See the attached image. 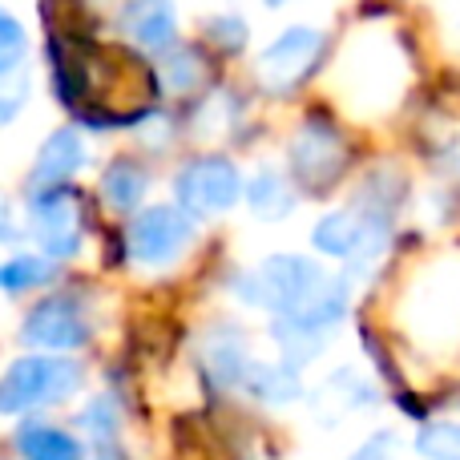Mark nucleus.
Returning a JSON list of instances; mask_svg holds the SVG:
<instances>
[{"mask_svg":"<svg viewBox=\"0 0 460 460\" xmlns=\"http://www.w3.org/2000/svg\"><path fill=\"white\" fill-rule=\"evenodd\" d=\"M238 299L262 307L279 323H295L307 332H332L348 315V279L327 275L319 262L303 254H270L234 283Z\"/></svg>","mask_w":460,"mask_h":460,"instance_id":"f257e3e1","label":"nucleus"},{"mask_svg":"<svg viewBox=\"0 0 460 460\" xmlns=\"http://www.w3.org/2000/svg\"><path fill=\"white\" fill-rule=\"evenodd\" d=\"M400 194L404 186L388 174H376L372 182H364L351 207H340L332 215H323L311 230V243L319 254L348 262L356 270H367L372 262L384 259V251L392 246V218H396Z\"/></svg>","mask_w":460,"mask_h":460,"instance_id":"f03ea898","label":"nucleus"},{"mask_svg":"<svg viewBox=\"0 0 460 460\" xmlns=\"http://www.w3.org/2000/svg\"><path fill=\"white\" fill-rule=\"evenodd\" d=\"M81 364L61 356H24L0 376V416H21L32 408L61 404L81 388Z\"/></svg>","mask_w":460,"mask_h":460,"instance_id":"7ed1b4c3","label":"nucleus"},{"mask_svg":"<svg viewBox=\"0 0 460 460\" xmlns=\"http://www.w3.org/2000/svg\"><path fill=\"white\" fill-rule=\"evenodd\" d=\"M291 174L307 194H327L351 166V146L343 129L327 118H307L291 137Z\"/></svg>","mask_w":460,"mask_h":460,"instance_id":"20e7f679","label":"nucleus"},{"mask_svg":"<svg viewBox=\"0 0 460 460\" xmlns=\"http://www.w3.org/2000/svg\"><path fill=\"white\" fill-rule=\"evenodd\" d=\"M327 53V32L315 29V24H291L283 29L267 49L259 53V65H254V77L267 93L287 97L319 69Z\"/></svg>","mask_w":460,"mask_h":460,"instance_id":"39448f33","label":"nucleus"},{"mask_svg":"<svg viewBox=\"0 0 460 460\" xmlns=\"http://www.w3.org/2000/svg\"><path fill=\"white\" fill-rule=\"evenodd\" d=\"M194 243V215L182 207H150L129 223V259L146 270H162Z\"/></svg>","mask_w":460,"mask_h":460,"instance_id":"423d86ee","label":"nucleus"},{"mask_svg":"<svg viewBox=\"0 0 460 460\" xmlns=\"http://www.w3.org/2000/svg\"><path fill=\"white\" fill-rule=\"evenodd\" d=\"M174 190H178V207L190 210V215H223L243 199V174L234 170L230 158L210 154V158L186 162Z\"/></svg>","mask_w":460,"mask_h":460,"instance_id":"0eeeda50","label":"nucleus"},{"mask_svg":"<svg viewBox=\"0 0 460 460\" xmlns=\"http://www.w3.org/2000/svg\"><path fill=\"white\" fill-rule=\"evenodd\" d=\"M32 230H37L40 246L53 259H69L81 246V202L73 190L57 186V190L32 194Z\"/></svg>","mask_w":460,"mask_h":460,"instance_id":"6e6552de","label":"nucleus"},{"mask_svg":"<svg viewBox=\"0 0 460 460\" xmlns=\"http://www.w3.org/2000/svg\"><path fill=\"white\" fill-rule=\"evenodd\" d=\"M21 340L45 351H73L89 340V323L73 299H45L24 315Z\"/></svg>","mask_w":460,"mask_h":460,"instance_id":"1a4fd4ad","label":"nucleus"},{"mask_svg":"<svg viewBox=\"0 0 460 460\" xmlns=\"http://www.w3.org/2000/svg\"><path fill=\"white\" fill-rule=\"evenodd\" d=\"M348 69L359 73V89H372L367 97H384L396 102L400 85H404V57H400L392 37H359L356 53L348 57Z\"/></svg>","mask_w":460,"mask_h":460,"instance_id":"9d476101","label":"nucleus"},{"mask_svg":"<svg viewBox=\"0 0 460 460\" xmlns=\"http://www.w3.org/2000/svg\"><path fill=\"white\" fill-rule=\"evenodd\" d=\"M81 162H85V146H81L77 129H57V134H49L37 162H32V174H29L32 194L65 186L81 170Z\"/></svg>","mask_w":460,"mask_h":460,"instance_id":"9b49d317","label":"nucleus"},{"mask_svg":"<svg viewBox=\"0 0 460 460\" xmlns=\"http://www.w3.org/2000/svg\"><path fill=\"white\" fill-rule=\"evenodd\" d=\"M121 32L134 45L146 49H170L178 37V16L170 0H129L121 8Z\"/></svg>","mask_w":460,"mask_h":460,"instance_id":"f8f14e48","label":"nucleus"},{"mask_svg":"<svg viewBox=\"0 0 460 460\" xmlns=\"http://www.w3.org/2000/svg\"><path fill=\"white\" fill-rule=\"evenodd\" d=\"M311 404H315V416H323L327 424H335V420H343V416L359 412V408H372L376 392H372V384H367L364 376L335 372V376H327V384L315 392Z\"/></svg>","mask_w":460,"mask_h":460,"instance_id":"ddd939ff","label":"nucleus"},{"mask_svg":"<svg viewBox=\"0 0 460 460\" xmlns=\"http://www.w3.org/2000/svg\"><path fill=\"white\" fill-rule=\"evenodd\" d=\"M202 364L215 376V384H223V388H243V376H246V367H251V351H246L243 332L223 327L218 335H210L207 351H202Z\"/></svg>","mask_w":460,"mask_h":460,"instance_id":"4468645a","label":"nucleus"},{"mask_svg":"<svg viewBox=\"0 0 460 460\" xmlns=\"http://www.w3.org/2000/svg\"><path fill=\"white\" fill-rule=\"evenodd\" d=\"M16 453L24 460H85V448L73 432L53 424H21L16 429Z\"/></svg>","mask_w":460,"mask_h":460,"instance_id":"2eb2a0df","label":"nucleus"},{"mask_svg":"<svg viewBox=\"0 0 460 460\" xmlns=\"http://www.w3.org/2000/svg\"><path fill=\"white\" fill-rule=\"evenodd\" d=\"M243 388L251 396L267 400V404H291V400H299L303 384L291 364H254L251 359V367L243 376Z\"/></svg>","mask_w":460,"mask_h":460,"instance_id":"dca6fc26","label":"nucleus"},{"mask_svg":"<svg viewBox=\"0 0 460 460\" xmlns=\"http://www.w3.org/2000/svg\"><path fill=\"white\" fill-rule=\"evenodd\" d=\"M246 202H251V210L259 218H287L295 207V194L279 170H259L251 178V186H246Z\"/></svg>","mask_w":460,"mask_h":460,"instance_id":"f3484780","label":"nucleus"},{"mask_svg":"<svg viewBox=\"0 0 460 460\" xmlns=\"http://www.w3.org/2000/svg\"><path fill=\"white\" fill-rule=\"evenodd\" d=\"M102 194H105V202H110L113 210H134L137 202H142V194H146V174H142V166H134V162H113L110 170H105V178H102Z\"/></svg>","mask_w":460,"mask_h":460,"instance_id":"a211bd4d","label":"nucleus"},{"mask_svg":"<svg viewBox=\"0 0 460 460\" xmlns=\"http://www.w3.org/2000/svg\"><path fill=\"white\" fill-rule=\"evenodd\" d=\"M53 279V262L40 254H16V259L0 262V291H32Z\"/></svg>","mask_w":460,"mask_h":460,"instance_id":"6ab92c4d","label":"nucleus"},{"mask_svg":"<svg viewBox=\"0 0 460 460\" xmlns=\"http://www.w3.org/2000/svg\"><path fill=\"white\" fill-rule=\"evenodd\" d=\"M416 453L424 460H460V420H432L416 432Z\"/></svg>","mask_w":460,"mask_h":460,"instance_id":"aec40b11","label":"nucleus"},{"mask_svg":"<svg viewBox=\"0 0 460 460\" xmlns=\"http://www.w3.org/2000/svg\"><path fill=\"white\" fill-rule=\"evenodd\" d=\"M24 49H29V40H24L21 21H16L13 13H4V8H0V77H8V73L21 69Z\"/></svg>","mask_w":460,"mask_h":460,"instance_id":"412c9836","label":"nucleus"},{"mask_svg":"<svg viewBox=\"0 0 460 460\" xmlns=\"http://www.w3.org/2000/svg\"><path fill=\"white\" fill-rule=\"evenodd\" d=\"M210 40L223 45L226 53H234V49L246 45V21H238V16H215L210 21Z\"/></svg>","mask_w":460,"mask_h":460,"instance_id":"4be33fe9","label":"nucleus"},{"mask_svg":"<svg viewBox=\"0 0 460 460\" xmlns=\"http://www.w3.org/2000/svg\"><path fill=\"white\" fill-rule=\"evenodd\" d=\"M351 460H400V440L392 437V432H376L372 440H364V445L351 453Z\"/></svg>","mask_w":460,"mask_h":460,"instance_id":"5701e85b","label":"nucleus"},{"mask_svg":"<svg viewBox=\"0 0 460 460\" xmlns=\"http://www.w3.org/2000/svg\"><path fill=\"white\" fill-rule=\"evenodd\" d=\"M166 73L174 81H170V85L178 89V93H186V89L190 85H199V77H202V69L199 65H194V57H186V53H178V57H170L166 61Z\"/></svg>","mask_w":460,"mask_h":460,"instance_id":"b1692460","label":"nucleus"},{"mask_svg":"<svg viewBox=\"0 0 460 460\" xmlns=\"http://www.w3.org/2000/svg\"><path fill=\"white\" fill-rule=\"evenodd\" d=\"M267 8H283V4H291V0H262Z\"/></svg>","mask_w":460,"mask_h":460,"instance_id":"393cba45","label":"nucleus"}]
</instances>
